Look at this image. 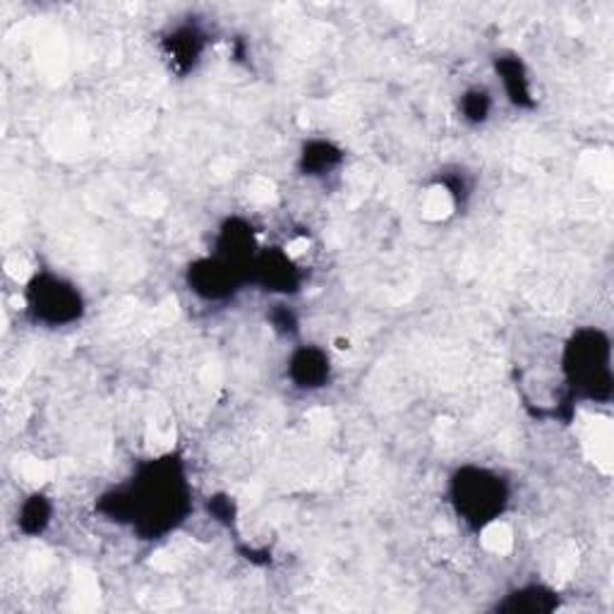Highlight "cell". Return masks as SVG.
<instances>
[{
    "instance_id": "obj_1",
    "label": "cell",
    "mask_w": 614,
    "mask_h": 614,
    "mask_svg": "<svg viewBox=\"0 0 614 614\" xmlns=\"http://www.w3.org/2000/svg\"><path fill=\"white\" fill-rule=\"evenodd\" d=\"M193 509V490L185 464L176 454L159 456L137 468L135 478L106 493L97 511L116 524L130 526L147 540L164 538L176 530Z\"/></svg>"
},
{
    "instance_id": "obj_2",
    "label": "cell",
    "mask_w": 614,
    "mask_h": 614,
    "mask_svg": "<svg viewBox=\"0 0 614 614\" xmlns=\"http://www.w3.org/2000/svg\"><path fill=\"white\" fill-rule=\"evenodd\" d=\"M449 501L461 522L483 530L507 511L509 483L485 466H461L449 480Z\"/></svg>"
},
{
    "instance_id": "obj_3",
    "label": "cell",
    "mask_w": 614,
    "mask_h": 614,
    "mask_svg": "<svg viewBox=\"0 0 614 614\" xmlns=\"http://www.w3.org/2000/svg\"><path fill=\"white\" fill-rule=\"evenodd\" d=\"M564 374L576 397L610 401L612 397V345L601 329L586 327L564 349Z\"/></svg>"
},
{
    "instance_id": "obj_4",
    "label": "cell",
    "mask_w": 614,
    "mask_h": 614,
    "mask_svg": "<svg viewBox=\"0 0 614 614\" xmlns=\"http://www.w3.org/2000/svg\"><path fill=\"white\" fill-rule=\"evenodd\" d=\"M29 318L43 327H70L82 320L85 298L72 281L51 272H39L25 289Z\"/></svg>"
},
{
    "instance_id": "obj_5",
    "label": "cell",
    "mask_w": 614,
    "mask_h": 614,
    "mask_svg": "<svg viewBox=\"0 0 614 614\" xmlns=\"http://www.w3.org/2000/svg\"><path fill=\"white\" fill-rule=\"evenodd\" d=\"M187 289H191L204 303H224L238 293L245 283L247 274L235 270L233 264L218 255L195 260L185 272Z\"/></svg>"
},
{
    "instance_id": "obj_6",
    "label": "cell",
    "mask_w": 614,
    "mask_h": 614,
    "mask_svg": "<svg viewBox=\"0 0 614 614\" xmlns=\"http://www.w3.org/2000/svg\"><path fill=\"white\" fill-rule=\"evenodd\" d=\"M250 283L274 295H295L303 286V272L281 247H260L250 266Z\"/></svg>"
},
{
    "instance_id": "obj_7",
    "label": "cell",
    "mask_w": 614,
    "mask_h": 614,
    "mask_svg": "<svg viewBox=\"0 0 614 614\" xmlns=\"http://www.w3.org/2000/svg\"><path fill=\"white\" fill-rule=\"evenodd\" d=\"M257 252H260V245H257L255 228H252L245 218L233 216L222 226V231H218L214 255L233 264L235 270L245 272L247 283H250V266L255 262Z\"/></svg>"
},
{
    "instance_id": "obj_8",
    "label": "cell",
    "mask_w": 614,
    "mask_h": 614,
    "mask_svg": "<svg viewBox=\"0 0 614 614\" xmlns=\"http://www.w3.org/2000/svg\"><path fill=\"white\" fill-rule=\"evenodd\" d=\"M291 382L303 391H318L332 380V358L320 345H301L289 360Z\"/></svg>"
},
{
    "instance_id": "obj_9",
    "label": "cell",
    "mask_w": 614,
    "mask_h": 614,
    "mask_svg": "<svg viewBox=\"0 0 614 614\" xmlns=\"http://www.w3.org/2000/svg\"><path fill=\"white\" fill-rule=\"evenodd\" d=\"M559 607V593L543 584H528L511 591L501 603H497V612L509 614H549Z\"/></svg>"
},
{
    "instance_id": "obj_10",
    "label": "cell",
    "mask_w": 614,
    "mask_h": 614,
    "mask_svg": "<svg viewBox=\"0 0 614 614\" xmlns=\"http://www.w3.org/2000/svg\"><path fill=\"white\" fill-rule=\"evenodd\" d=\"M495 70L499 75V82L507 91V97L514 106L518 108H533L535 99H533V89H530V80L524 60L518 56H499L495 58Z\"/></svg>"
},
{
    "instance_id": "obj_11",
    "label": "cell",
    "mask_w": 614,
    "mask_h": 614,
    "mask_svg": "<svg viewBox=\"0 0 614 614\" xmlns=\"http://www.w3.org/2000/svg\"><path fill=\"white\" fill-rule=\"evenodd\" d=\"M204 51V35L193 27V25H183L178 29H173L168 39H166V53L173 62V68L178 72H191Z\"/></svg>"
},
{
    "instance_id": "obj_12",
    "label": "cell",
    "mask_w": 614,
    "mask_h": 614,
    "mask_svg": "<svg viewBox=\"0 0 614 614\" xmlns=\"http://www.w3.org/2000/svg\"><path fill=\"white\" fill-rule=\"evenodd\" d=\"M343 162V152L329 139H310L301 152V170L310 178L329 176Z\"/></svg>"
},
{
    "instance_id": "obj_13",
    "label": "cell",
    "mask_w": 614,
    "mask_h": 614,
    "mask_svg": "<svg viewBox=\"0 0 614 614\" xmlns=\"http://www.w3.org/2000/svg\"><path fill=\"white\" fill-rule=\"evenodd\" d=\"M53 518V504L43 493L29 495L18 511V528L29 535V538H37L46 528L51 526Z\"/></svg>"
},
{
    "instance_id": "obj_14",
    "label": "cell",
    "mask_w": 614,
    "mask_h": 614,
    "mask_svg": "<svg viewBox=\"0 0 614 614\" xmlns=\"http://www.w3.org/2000/svg\"><path fill=\"white\" fill-rule=\"evenodd\" d=\"M459 108H461L464 120L474 123V125L485 123L487 118H490V114H493V97H490V91H485L480 87L468 89L464 94V97H461Z\"/></svg>"
},
{
    "instance_id": "obj_15",
    "label": "cell",
    "mask_w": 614,
    "mask_h": 614,
    "mask_svg": "<svg viewBox=\"0 0 614 614\" xmlns=\"http://www.w3.org/2000/svg\"><path fill=\"white\" fill-rule=\"evenodd\" d=\"M209 514L216 518V522L231 524V522H233V516H235V504H233V499L226 497V495L209 497Z\"/></svg>"
},
{
    "instance_id": "obj_16",
    "label": "cell",
    "mask_w": 614,
    "mask_h": 614,
    "mask_svg": "<svg viewBox=\"0 0 614 614\" xmlns=\"http://www.w3.org/2000/svg\"><path fill=\"white\" fill-rule=\"evenodd\" d=\"M272 324H274L276 332L291 334V332H295L298 320H295V314H293L286 305H276V308L272 310Z\"/></svg>"
}]
</instances>
